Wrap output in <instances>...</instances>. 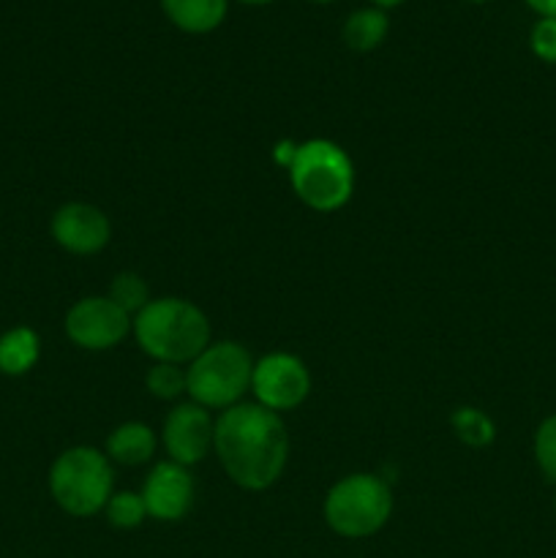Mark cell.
<instances>
[{"mask_svg": "<svg viewBox=\"0 0 556 558\" xmlns=\"http://www.w3.org/2000/svg\"><path fill=\"white\" fill-rule=\"evenodd\" d=\"M213 452L238 488L267 490L289 461V436L281 414L259 403H234L216 417Z\"/></svg>", "mask_w": 556, "mask_h": 558, "instance_id": "cell-1", "label": "cell"}, {"mask_svg": "<svg viewBox=\"0 0 556 558\" xmlns=\"http://www.w3.org/2000/svg\"><path fill=\"white\" fill-rule=\"evenodd\" d=\"M136 343L156 363L189 365L210 347V322L200 305L180 298L150 300L131 325Z\"/></svg>", "mask_w": 556, "mask_h": 558, "instance_id": "cell-2", "label": "cell"}, {"mask_svg": "<svg viewBox=\"0 0 556 558\" xmlns=\"http://www.w3.org/2000/svg\"><path fill=\"white\" fill-rule=\"evenodd\" d=\"M287 172L294 196L316 213L341 210L354 194L352 158L330 140L298 142Z\"/></svg>", "mask_w": 556, "mask_h": 558, "instance_id": "cell-3", "label": "cell"}, {"mask_svg": "<svg viewBox=\"0 0 556 558\" xmlns=\"http://www.w3.org/2000/svg\"><path fill=\"white\" fill-rule=\"evenodd\" d=\"M114 472L107 452L96 447H71L49 469V494L55 505L74 518L104 512L114 494Z\"/></svg>", "mask_w": 556, "mask_h": 558, "instance_id": "cell-4", "label": "cell"}, {"mask_svg": "<svg viewBox=\"0 0 556 558\" xmlns=\"http://www.w3.org/2000/svg\"><path fill=\"white\" fill-rule=\"evenodd\" d=\"M251 376L254 357L243 343L210 341L200 357L185 365V392L207 412H223L243 403L245 392H251Z\"/></svg>", "mask_w": 556, "mask_h": 558, "instance_id": "cell-5", "label": "cell"}, {"mask_svg": "<svg viewBox=\"0 0 556 558\" xmlns=\"http://www.w3.org/2000/svg\"><path fill=\"white\" fill-rule=\"evenodd\" d=\"M392 515V490L376 474H349L325 499V521L338 537L363 539L382 532Z\"/></svg>", "mask_w": 556, "mask_h": 558, "instance_id": "cell-6", "label": "cell"}, {"mask_svg": "<svg viewBox=\"0 0 556 558\" xmlns=\"http://www.w3.org/2000/svg\"><path fill=\"white\" fill-rule=\"evenodd\" d=\"M251 392L259 407L270 412H292L309 398L311 374L300 357L289 352H270L254 363Z\"/></svg>", "mask_w": 556, "mask_h": 558, "instance_id": "cell-7", "label": "cell"}, {"mask_svg": "<svg viewBox=\"0 0 556 558\" xmlns=\"http://www.w3.org/2000/svg\"><path fill=\"white\" fill-rule=\"evenodd\" d=\"M131 325H134V319L101 294L76 300L65 314V336L74 347L85 349V352L114 349L125 341Z\"/></svg>", "mask_w": 556, "mask_h": 558, "instance_id": "cell-8", "label": "cell"}, {"mask_svg": "<svg viewBox=\"0 0 556 558\" xmlns=\"http://www.w3.org/2000/svg\"><path fill=\"white\" fill-rule=\"evenodd\" d=\"M213 430H216V420L205 407L194 401L178 403L164 420L161 447L167 450L169 461L185 469L196 466L210 456Z\"/></svg>", "mask_w": 556, "mask_h": 558, "instance_id": "cell-9", "label": "cell"}, {"mask_svg": "<svg viewBox=\"0 0 556 558\" xmlns=\"http://www.w3.org/2000/svg\"><path fill=\"white\" fill-rule=\"evenodd\" d=\"M55 243L74 256H93L104 251L112 238V223L107 213L98 210L96 205L87 202H69L58 207L49 223Z\"/></svg>", "mask_w": 556, "mask_h": 558, "instance_id": "cell-10", "label": "cell"}, {"mask_svg": "<svg viewBox=\"0 0 556 558\" xmlns=\"http://www.w3.org/2000/svg\"><path fill=\"white\" fill-rule=\"evenodd\" d=\"M140 494L147 518L161 523L183 521L194 505V480L180 463L161 461L150 469Z\"/></svg>", "mask_w": 556, "mask_h": 558, "instance_id": "cell-11", "label": "cell"}, {"mask_svg": "<svg viewBox=\"0 0 556 558\" xmlns=\"http://www.w3.org/2000/svg\"><path fill=\"white\" fill-rule=\"evenodd\" d=\"M158 3H161L164 16L178 31L191 33V36H202V33H213L216 27H221L229 11V0H158Z\"/></svg>", "mask_w": 556, "mask_h": 558, "instance_id": "cell-12", "label": "cell"}, {"mask_svg": "<svg viewBox=\"0 0 556 558\" xmlns=\"http://www.w3.org/2000/svg\"><path fill=\"white\" fill-rule=\"evenodd\" d=\"M158 450V436L145 423H123L109 434L107 458L120 466H145Z\"/></svg>", "mask_w": 556, "mask_h": 558, "instance_id": "cell-13", "label": "cell"}, {"mask_svg": "<svg viewBox=\"0 0 556 558\" xmlns=\"http://www.w3.org/2000/svg\"><path fill=\"white\" fill-rule=\"evenodd\" d=\"M41 357V338L33 327H11L0 336V374L25 376Z\"/></svg>", "mask_w": 556, "mask_h": 558, "instance_id": "cell-14", "label": "cell"}, {"mask_svg": "<svg viewBox=\"0 0 556 558\" xmlns=\"http://www.w3.org/2000/svg\"><path fill=\"white\" fill-rule=\"evenodd\" d=\"M387 31H390L387 11L368 5V9H358L347 16L341 36L352 52H374L385 41Z\"/></svg>", "mask_w": 556, "mask_h": 558, "instance_id": "cell-15", "label": "cell"}, {"mask_svg": "<svg viewBox=\"0 0 556 558\" xmlns=\"http://www.w3.org/2000/svg\"><path fill=\"white\" fill-rule=\"evenodd\" d=\"M452 430L467 447H488L496 439V425L483 409L463 407L452 414Z\"/></svg>", "mask_w": 556, "mask_h": 558, "instance_id": "cell-16", "label": "cell"}, {"mask_svg": "<svg viewBox=\"0 0 556 558\" xmlns=\"http://www.w3.org/2000/svg\"><path fill=\"white\" fill-rule=\"evenodd\" d=\"M107 298L112 300L120 311H125L131 319H134V316L153 300L147 281L142 276H136V272H118V276L112 278V287H109Z\"/></svg>", "mask_w": 556, "mask_h": 558, "instance_id": "cell-17", "label": "cell"}, {"mask_svg": "<svg viewBox=\"0 0 556 558\" xmlns=\"http://www.w3.org/2000/svg\"><path fill=\"white\" fill-rule=\"evenodd\" d=\"M104 515L112 523L114 529H129L142 526V521L147 518L145 501H142V494H134V490H120V494H112V499L104 507Z\"/></svg>", "mask_w": 556, "mask_h": 558, "instance_id": "cell-18", "label": "cell"}, {"mask_svg": "<svg viewBox=\"0 0 556 558\" xmlns=\"http://www.w3.org/2000/svg\"><path fill=\"white\" fill-rule=\"evenodd\" d=\"M145 387L158 401H178L185 392V365L156 363L147 371Z\"/></svg>", "mask_w": 556, "mask_h": 558, "instance_id": "cell-19", "label": "cell"}, {"mask_svg": "<svg viewBox=\"0 0 556 558\" xmlns=\"http://www.w3.org/2000/svg\"><path fill=\"white\" fill-rule=\"evenodd\" d=\"M534 461L543 477L556 485V414H548L534 430Z\"/></svg>", "mask_w": 556, "mask_h": 558, "instance_id": "cell-20", "label": "cell"}, {"mask_svg": "<svg viewBox=\"0 0 556 558\" xmlns=\"http://www.w3.org/2000/svg\"><path fill=\"white\" fill-rule=\"evenodd\" d=\"M529 49L537 60L556 65V16H537L529 31Z\"/></svg>", "mask_w": 556, "mask_h": 558, "instance_id": "cell-21", "label": "cell"}, {"mask_svg": "<svg viewBox=\"0 0 556 558\" xmlns=\"http://www.w3.org/2000/svg\"><path fill=\"white\" fill-rule=\"evenodd\" d=\"M294 150H298V142L281 140L276 147H273V161H276L278 167L289 169V163H292V158H294Z\"/></svg>", "mask_w": 556, "mask_h": 558, "instance_id": "cell-22", "label": "cell"}, {"mask_svg": "<svg viewBox=\"0 0 556 558\" xmlns=\"http://www.w3.org/2000/svg\"><path fill=\"white\" fill-rule=\"evenodd\" d=\"M537 16H556V0H523Z\"/></svg>", "mask_w": 556, "mask_h": 558, "instance_id": "cell-23", "label": "cell"}, {"mask_svg": "<svg viewBox=\"0 0 556 558\" xmlns=\"http://www.w3.org/2000/svg\"><path fill=\"white\" fill-rule=\"evenodd\" d=\"M371 3H374L376 9H396V5H401L403 0H371Z\"/></svg>", "mask_w": 556, "mask_h": 558, "instance_id": "cell-24", "label": "cell"}, {"mask_svg": "<svg viewBox=\"0 0 556 558\" xmlns=\"http://www.w3.org/2000/svg\"><path fill=\"white\" fill-rule=\"evenodd\" d=\"M238 3H245V5H267V3H273V0H238Z\"/></svg>", "mask_w": 556, "mask_h": 558, "instance_id": "cell-25", "label": "cell"}, {"mask_svg": "<svg viewBox=\"0 0 556 558\" xmlns=\"http://www.w3.org/2000/svg\"><path fill=\"white\" fill-rule=\"evenodd\" d=\"M309 3H336V0H309Z\"/></svg>", "mask_w": 556, "mask_h": 558, "instance_id": "cell-26", "label": "cell"}, {"mask_svg": "<svg viewBox=\"0 0 556 558\" xmlns=\"http://www.w3.org/2000/svg\"><path fill=\"white\" fill-rule=\"evenodd\" d=\"M469 3H488V0H469Z\"/></svg>", "mask_w": 556, "mask_h": 558, "instance_id": "cell-27", "label": "cell"}, {"mask_svg": "<svg viewBox=\"0 0 556 558\" xmlns=\"http://www.w3.org/2000/svg\"><path fill=\"white\" fill-rule=\"evenodd\" d=\"M554 512H556V496H554Z\"/></svg>", "mask_w": 556, "mask_h": 558, "instance_id": "cell-28", "label": "cell"}]
</instances>
